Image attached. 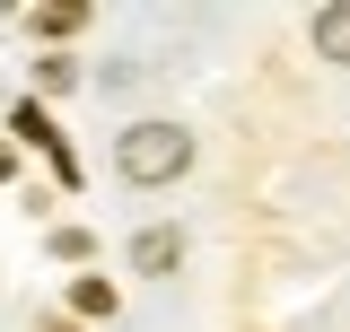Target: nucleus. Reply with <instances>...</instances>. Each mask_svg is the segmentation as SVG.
I'll list each match as a JSON object with an SVG mask.
<instances>
[{
	"mask_svg": "<svg viewBox=\"0 0 350 332\" xmlns=\"http://www.w3.org/2000/svg\"><path fill=\"white\" fill-rule=\"evenodd\" d=\"M114 166H123L131 184H175V175L193 166V140H184L175 123H131L123 149H114Z\"/></svg>",
	"mask_w": 350,
	"mask_h": 332,
	"instance_id": "f257e3e1",
	"label": "nucleus"
},
{
	"mask_svg": "<svg viewBox=\"0 0 350 332\" xmlns=\"http://www.w3.org/2000/svg\"><path fill=\"white\" fill-rule=\"evenodd\" d=\"M175 227H140V236H131V262H140V271H175Z\"/></svg>",
	"mask_w": 350,
	"mask_h": 332,
	"instance_id": "f03ea898",
	"label": "nucleus"
},
{
	"mask_svg": "<svg viewBox=\"0 0 350 332\" xmlns=\"http://www.w3.org/2000/svg\"><path fill=\"white\" fill-rule=\"evenodd\" d=\"M27 27H36V36H79L88 9H79V0H44V9H27Z\"/></svg>",
	"mask_w": 350,
	"mask_h": 332,
	"instance_id": "7ed1b4c3",
	"label": "nucleus"
},
{
	"mask_svg": "<svg viewBox=\"0 0 350 332\" xmlns=\"http://www.w3.org/2000/svg\"><path fill=\"white\" fill-rule=\"evenodd\" d=\"M315 53L324 61H350V9H315Z\"/></svg>",
	"mask_w": 350,
	"mask_h": 332,
	"instance_id": "20e7f679",
	"label": "nucleus"
},
{
	"mask_svg": "<svg viewBox=\"0 0 350 332\" xmlns=\"http://www.w3.org/2000/svg\"><path fill=\"white\" fill-rule=\"evenodd\" d=\"M9 131H18V140H36V149H53V158H62V131L44 123V105H18V123H9ZM62 166H70V158H62Z\"/></svg>",
	"mask_w": 350,
	"mask_h": 332,
	"instance_id": "39448f33",
	"label": "nucleus"
},
{
	"mask_svg": "<svg viewBox=\"0 0 350 332\" xmlns=\"http://www.w3.org/2000/svg\"><path fill=\"white\" fill-rule=\"evenodd\" d=\"M70 306H79V315H114V289H105V280H79Z\"/></svg>",
	"mask_w": 350,
	"mask_h": 332,
	"instance_id": "423d86ee",
	"label": "nucleus"
},
{
	"mask_svg": "<svg viewBox=\"0 0 350 332\" xmlns=\"http://www.w3.org/2000/svg\"><path fill=\"white\" fill-rule=\"evenodd\" d=\"M9 166H18V158H9V140H0V175H9Z\"/></svg>",
	"mask_w": 350,
	"mask_h": 332,
	"instance_id": "0eeeda50",
	"label": "nucleus"
}]
</instances>
